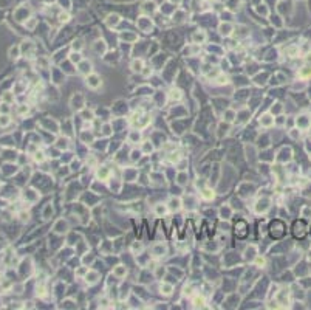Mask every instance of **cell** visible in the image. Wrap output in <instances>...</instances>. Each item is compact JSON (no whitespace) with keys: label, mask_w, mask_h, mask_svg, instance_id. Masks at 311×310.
Returning <instances> with one entry per match:
<instances>
[{"label":"cell","mask_w":311,"mask_h":310,"mask_svg":"<svg viewBox=\"0 0 311 310\" xmlns=\"http://www.w3.org/2000/svg\"><path fill=\"white\" fill-rule=\"evenodd\" d=\"M132 67H133L135 71H141V68H143V61H135L132 64Z\"/></svg>","instance_id":"1"},{"label":"cell","mask_w":311,"mask_h":310,"mask_svg":"<svg viewBox=\"0 0 311 310\" xmlns=\"http://www.w3.org/2000/svg\"><path fill=\"white\" fill-rule=\"evenodd\" d=\"M98 81H99V79H98V76H91V78H90V81H88V85L96 88V87L99 85V82H98Z\"/></svg>","instance_id":"2"},{"label":"cell","mask_w":311,"mask_h":310,"mask_svg":"<svg viewBox=\"0 0 311 310\" xmlns=\"http://www.w3.org/2000/svg\"><path fill=\"white\" fill-rule=\"evenodd\" d=\"M203 197L204 198H214V192L211 189H204L203 191Z\"/></svg>","instance_id":"3"},{"label":"cell","mask_w":311,"mask_h":310,"mask_svg":"<svg viewBox=\"0 0 311 310\" xmlns=\"http://www.w3.org/2000/svg\"><path fill=\"white\" fill-rule=\"evenodd\" d=\"M194 304H195V306H197V307H198V306L201 307L203 304H204V299H203V298H198V296H197V298H195V299H194Z\"/></svg>","instance_id":"4"},{"label":"cell","mask_w":311,"mask_h":310,"mask_svg":"<svg viewBox=\"0 0 311 310\" xmlns=\"http://www.w3.org/2000/svg\"><path fill=\"white\" fill-rule=\"evenodd\" d=\"M8 123H9L8 116H0V126H6Z\"/></svg>","instance_id":"5"},{"label":"cell","mask_w":311,"mask_h":310,"mask_svg":"<svg viewBox=\"0 0 311 310\" xmlns=\"http://www.w3.org/2000/svg\"><path fill=\"white\" fill-rule=\"evenodd\" d=\"M17 53H19V50H17V48H11V51H9L11 58H17Z\"/></svg>","instance_id":"6"},{"label":"cell","mask_w":311,"mask_h":310,"mask_svg":"<svg viewBox=\"0 0 311 310\" xmlns=\"http://www.w3.org/2000/svg\"><path fill=\"white\" fill-rule=\"evenodd\" d=\"M161 288H164V293H166V295H170V290H172V287H169V285H164V287H161Z\"/></svg>","instance_id":"7"},{"label":"cell","mask_w":311,"mask_h":310,"mask_svg":"<svg viewBox=\"0 0 311 310\" xmlns=\"http://www.w3.org/2000/svg\"><path fill=\"white\" fill-rule=\"evenodd\" d=\"M25 112H28V107H26V106H23V107L19 109V113H20V115H23Z\"/></svg>","instance_id":"8"},{"label":"cell","mask_w":311,"mask_h":310,"mask_svg":"<svg viewBox=\"0 0 311 310\" xmlns=\"http://www.w3.org/2000/svg\"><path fill=\"white\" fill-rule=\"evenodd\" d=\"M3 99H5V101H12V95H11V93H6V95L3 96Z\"/></svg>","instance_id":"9"},{"label":"cell","mask_w":311,"mask_h":310,"mask_svg":"<svg viewBox=\"0 0 311 310\" xmlns=\"http://www.w3.org/2000/svg\"><path fill=\"white\" fill-rule=\"evenodd\" d=\"M157 211L159 212V214H161V212H163V214H164V212H166V208H158Z\"/></svg>","instance_id":"10"},{"label":"cell","mask_w":311,"mask_h":310,"mask_svg":"<svg viewBox=\"0 0 311 310\" xmlns=\"http://www.w3.org/2000/svg\"><path fill=\"white\" fill-rule=\"evenodd\" d=\"M116 273H118V274H124L125 271H124V270H116Z\"/></svg>","instance_id":"11"}]
</instances>
